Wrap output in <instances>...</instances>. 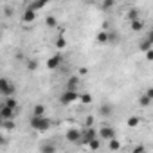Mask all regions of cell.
<instances>
[{
	"instance_id": "6da1fadb",
	"label": "cell",
	"mask_w": 153,
	"mask_h": 153,
	"mask_svg": "<svg viewBox=\"0 0 153 153\" xmlns=\"http://www.w3.org/2000/svg\"><path fill=\"white\" fill-rule=\"evenodd\" d=\"M29 124H31V128L33 130H36V131H49L51 128H52V119H49V117H31L29 119Z\"/></svg>"
},
{
	"instance_id": "7a4b0ae2",
	"label": "cell",
	"mask_w": 153,
	"mask_h": 153,
	"mask_svg": "<svg viewBox=\"0 0 153 153\" xmlns=\"http://www.w3.org/2000/svg\"><path fill=\"white\" fill-rule=\"evenodd\" d=\"M16 87L13 85V81H9L7 78H0V96L2 97H15Z\"/></svg>"
},
{
	"instance_id": "3957f363",
	"label": "cell",
	"mask_w": 153,
	"mask_h": 153,
	"mask_svg": "<svg viewBox=\"0 0 153 153\" xmlns=\"http://www.w3.org/2000/svg\"><path fill=\"white\" fill-rule=\"evenodd\" d=\"M78 97H79V92H67V90H63V94L59 96V103L63 106H67V105H72L74 101H78Z\"/></svg>"
},
{
	"instance_id": "277c9868",
	"label": "cell",
	"mask_w": 153,
	"mask_h": 153,
	"mask_svg": "<svg viewBox=\"0 0 153 153\" xmlns=\"http://www.w3.org/2000/svg\"><path fill=\"white\" fill-rule=\"evenodd\" d=\"M79 87H81V79L78 78V76H70V78L67 79V83H65V90L67 92H78Z\"/></svg>"
},
{
	"instance_id": "5b68a950",
	"label": "cell",
	"mask_w": 153,
	"mask_h": 153,
	"mask_svg": "<svg viewBox=\"0 0 153 153\" xmlns=\"http://www.w3.org/2000/svg\"><path fill=\"white\" fill-rule=\"evenodd\" d=\"M115 139V130L112 126H101L99 128V140H112Z\"/></svg>"
},
{
	"instance_id": "8992f818",
	"label": "cell",
	"mask_w": 153,
	"mask_h": 153,
	"mask_svg": "<svg viewBox=\"0 0 153 153\" xmlns=\"http://www.w3.org/2000/svg\"><path fill=\"white\" fill-rule=\"evenodd\" d=\"M65 139L68 142H72V144H78L79 139H81V130L79 128H68L67 133H65Z\"/></svg>"
},
{
	"instance_id": "52a82bcc",
	"label": "cell",
	"mask_w": 153,
	"mask_h": 153,
	"mask_svg": "<svg viewBox=\"0 0 153 153\" xmlns=\"http://www.w3.org/2000/svg\"><path fill=\"white\" fill-rule=\"evenodd\" d=\"M112 114H114V105H112L110 101L101 103V106H99V115H101V117H110Z\"/></svg>"
},
{
	"instance_id": "ba28073f",
	"label": "cell",
	"mask_w": 153,
	"mask_h": 153,
	"mask_svg": "<svg viewBox=\"0 0 153 153\" xmlns=\"http://www.w3.org/2000/svg\"><path fill=\"white\" fill-rule=\"evenodd\" d=\"M61 59H63L61 54H54V56H51V58L47 59V68H51V70L58 68V67L61 65Z\"/></svg>"
},
{
	"instance_id": "9c48e42d",
	"label": "cell",
	"mask_w": 153,
	"mask_h": 153,
	"mask_svg": "<svg viewBox=\"0 0 153 153\" xmlns=\"http://www.w3.org/2000/svg\"><path fill=\"white\" fill-rule=\"evenodd\" d=\"M58 148H56V142L52 140H47V142H42L40 146V153H56Z\"/></svg>"
},
{
	"instance_id": "30bf717a",
	"label": "cell",
	"mask_w": 153,
	"mask_h": 153,
	"mask_svg": "<svg viewBox=\"0 0 153 153\" xmlns=\"http://www.w3.org/2000/svg\"><path fill=\"white\" fill-rule=\"evenodd\" d=\"M151 43H153V33H149L140 43H139V51H142V52H146V51H149L151 49Z\"/></svg>"
},
{
	"instance_id": "8fae6325",
	"label": "cell",
	"mask_w": 153,
	"mask_h": 153,
	"mask_svg": "<svg viewBox=\"0 0 153 153\" xmlns=\"http://www.w3.org/2000/svg\"><path fill=\"white\" fill-rule=\"evenodd\" d=\"M0 117H2L4 121H13L15 119V110H11L7 106H2L0 108Z\"/></svg>"
},
{
	"instance_id": "7c38bea8",
	"label": "cell",
	"mask_w": 153,
	"mask_h": 153,
	"mask_svg": "<svg viewBox=\"0 0 153 153\" xmlns=\"http://www.w3.org/2000/svg\"><path fill=\"white\" fill-rule=\"evenodd\" d=\"M36 15H38V13H34V11H31V9H25L24 15H22V22H24V24H31V22L36 20Z\"/></svg>"
},
{
	"instance_id": "4fadbf2b",
	"label": "cell",
	"mask_w": 153,
	"mask_h": 153,
	"mask_svg": "<svg viewBox=\"0 0 153 153\" xmlns=\"http://www.w3.org/2000/svg\"><path fill=\"white\" fill-rule=\"evenodd\" d=\"M106 34H108V43L110 45H117L119 43V33L117 31L110 29V31H106Z\"/></svg>"
},
{
	"instance_id": "5bb4252c",
	"label": "cell",
	"mask_w": 153,
	"mask_h": 153,
	"mask_svg": "<svg viewBox=\"0 0 153 153\" xmlns=\"http://www.w3.org/2000/svg\"><path fill=\"white\" fill-rule=\"evenodd\" d=\"M47 6V2L45 0H42V2H31L29 6H27V9H31V11H34V13H38L40 9H43Z\"/></svg>"
},
{
	"instance_id": "9a60e30c",
	"label": "cell",
	"mask_w": 153,
	"mask_h": 153,
	"mask_svg": "<svg viewBox=\"0 0 153 153\" xmlns=\"http://www.w3.org/2000/svg\"><path fill=\"white\" fill-rule=\"evenodd\" d=\"M43 115H45V106L43 105H34L31 117H43Z\"/></svg>"
},
{
	"instance_id": "2e32d148",
	"label": "cell",
	"mask_w": 153,
	"mask_h": 153,
	"mask_svg": "<svg viewBox=\"0 0 153 153\" xmlns=\"http://www.w3.org/2000/svg\"><path fill=\"white\" fill-rule=\"evenodd\" d=\"M130 27H131L133 33H139V31L144 29V22H142V20H133V22L130 24Z\"/></svg>"
},
{
	"instance_id": "e0dca14e",
	"label": "cell",
	"mask_w": 153,
	"mask_h": 153,
	"mask_svg": "<svg viewBox=\"0 0 153 153\" xmlns=\"http://www.w3.org/2000/svg\"><path fill=\"white\" fill-rule=\"evenodd\" d=\"M96 42H97L99 45H106V43H108V34H106V31H101V33L96 36Z\"/></svg>"
},
{
	"instance_id": "ac0fdd59",
	"label": "cell",
	"mask_w": 153,
	"mask_h": 153,
	"mask_svg": "<svg viewBox=\"0 0 153 153\" xmlns=\"http://www.w3.org/2000/svg\"><path fill=\"white\" fill-rule=\"evenodd\" d=\"M45 25H47V27H51V29H54V27H58V20H56V16H52V15H49V16L45 18Z\"/></svg>"
},
{
	"instance_id": "d6986e66",
	"label": "cell",
	"mask_w": 153,
	"mask_h": 153,
	"mask_svg": "<svg viewBox=\"0 0 153 153\" xmlns=\"http://www.w3.org/2000/svg\"><path fill=\"white\" fill-rule=\"evenodd\" d=\"M151 105V99L146 96V94H142L140 97H139V106H142V108H148Z\"/></svg>"
},
{
	"instance_id": "ffe728a7",
	"label": "cell",
	"mask_w": 153,
	"mask_h": 153,
	"mask_svg": "<svg viewBox=\"0 0 153 153\" xmlns=\"http://www.w3.org/2000/svg\"><path fill=\"white\" fill-rule=\"evenodd\" d=\"M4 106H7V108H11V110H15V112H16V106H18V103H16V99H15V97H6V103H4Z\"/></svg>"
},
{
	"instance_id": "44dd1931",
	"label": "cell",
	"mask_w": 153,
	"mask_h": 153,
	"mask_svg": "<svg viewBox=\"0 0 153 153\" xmlns=\"http://www.w3.org/2000/svg\"><path fill=\"white\" fill-rule=\"evenodd\" d=\"M139 123H140L139 115H131V117H128V121H126L128 128H135V126H139Z\"/></svg>"
},
{
	"instance_id": "7402d4cb",
	"label": "cell",
	"mask_w": 153,
	"mask_h": 153,
	"mask_svg": "<svg viewBox=\"0 0 153 153\" xmlns=\"http://www.w3.org/2000/svg\"><path fill=\"white\" fill-rule=\"evenodd\" d=\"M139 15H140V11H139L137 7L130 9V11H128V18H130V22H133V20H139Z\"/></svg>"
},
{
	"instance_id": "603a6c76",
	"label": "cell",
	"mask_w": 153,
	"mask_h": 153,
	"mask_svg": "<svg viewBox=\"0 0 153 153\" xmlns=\"http://www.w3.org/2000/svg\"><path fill=\"white\" fill-rule=\"evenodd\" d=\"M56 47H58V49H65V47H67V38H65L63 34H59V36L56 38Z\"/></svg>"
},
{
	"instance_id": "cb8c5ba5",
	"label": "cell",
	"mask_w": 153,
	"mask_h": 153,
	"mask_svg": "<svg viewBox=\"0 0 153 153\" xmlns=\"http://www.w3.org/2000/svg\"><path fill=\"white\" fill-rule=\"evenodd\" d=\"M78 101H81L83 105H90V103H92V96H90V94H87V92H85V94H79Z\"/></svg>"
},
{
	"instance_id": "d4e9b609",
	"label": "cell",
	"mask_w": 153,
	"mask_h": 153,
	"mask_svg": "<svg viewBox=\"0 0 153 153\" xmlns=\"http://www.w3.org/2000/svg\"><path fill=\"white\" fill-rule=\"evenodd\" d=\"M25 67H27V70H29V72H34V70L38 68V61H36V59H27Z\"/></svg>"
},
{
	"instance_id": "484cf974",
	"label": "cell",
	"mask_w": 153,
	"mask_h": 153,
	"mask_svg": "<svg viewBox=\"0 0 153 153\" xmlns=\"http://www.w3.org/2000/svg\"><path fill=\"white\" fill-rule=\"evenodd\" d=\"M108 148L112 151H117V149H121V142L117 139H112V140H108Z\"/></svg>"
},
{
	"instance_id": "4316f807",
	"label": "cell",
	"mask_w": 153,
	"mask_h": 153,
	"mask_svg": "<svg viewBox=\"0 0 153 153\" xmlns=\"http://www.w3.org/2000/svg\"><path fill=\"white\" fill-rule=\"evenodd\" d=\"M88 148L94 149V151H97V149L101 148V140H99V139H92V140L88 142Z\"/></svg>"
},
{
	"instance_id": "83f0119b",
	"label": "cell",
	"mask_w": 153,
	"mask_h": 153,
	"mask_svg": "<svg viewBox=\"0 0 153 153\" xmlns=\"http://www.w3.org/2000/svg\"><path fill=\"white\" fill-rule=\"evenodd\" d=\"M114 6H115V2H114V0H105V2L101 4V7H103V9H112Z\"/></svg>"
},
{
	"instance_id": "f1b7e54d",
	"label": "cell",
	"mask_w": 153,
	"mask_h": 153,
	"mask_svg": "<svg viewBox=\"0 0 153 153\" xmlns=\"http://www.w3.org/2000/svg\"><path fill=\"white\" fill-rule=\"evenodd\" d=\"M2 126H4V128H7V130H15V128H16L15 121H4V123H2Z\"/></svg>"
},
{
	"instance_id": "f546056e",
	"label": "cell",
	"mask_w": 153,
	"mask_h": 153,
	"mask_svg": "<svg viewBox=\"0 0 153 153\" xmlns=\"http://www.w3.org/2000/svg\"><path fill=\"white\" fill-rule=\"evenodd\" d=\"M146 59H148V61H151V59H153V49L146 51Z\"/></svg>"
},
{
	"instance_id": "4dcf8cb0",
	"label": "cell",
	"mask_w": 153,
	"mask_h": 153,
	"mask_svg": "<svg viewBox=\"0 0 153 153\" xmlns=\"http://www.w3.org/2000/svg\"><path fill=\"white\" fill-rule=\"evenodd\" d=\"M142 151H146L144 146H135V148H133V153H142Z\"/></svg>"
},
{
	"instance_id": "1f68e13d",
	"label": "cell",
	"mask_w": 153,
	"mask_h": 153,
	"mask_svg": "<svg viewBox=\"0 0 153 153\" xmlns=\"http://www.w3.org/2000/svg\"><path fill=\"white\" fill-rule=\"evenodd\" d=\"M4 13H6V16H13V7H6Z\"/></svg>"
},
{
	"instance_id": "d6a6232c",
	"label": "cell",
	"mask_w": 153,
	"mask_h": 153,
	"mask_svg": "<svg viewBox=\"0 0 153 153\" xmlns=\"http://www.w3.org/2000/svg\"><path fill=\"white\" fill-rule=\"evenodd\" d=\"M92 124H94V117L90 115V117H87V126H88V128H92Z\"/></svg>"
},
{
	"instance_id": "836d02e7",
	"label": "cell",
	"mask_w": 153,
	"mask_h": 153,
	"mask_svg": "<svg viewBox=\"0 0 153 153\" xmlns=\"http://www.w3.org/2000/svg\"><path fill=\"white\" fill-rule=\"evenodd\" d=\"M146 96H148V97L153 101V88H148V90H146Z\"/></svg>"
},
{
	"instance_id": "e575fe53",
	"label": "cell",
	"mask_w": 153,
	"mask_h": 153,
	"mask_svg": "<svg viewBox=\"0 0 153 153\" xmlns=\"http://www.w3.org/2000/svg\"><path fill=\"white\" fill-rule=\"evenodd\" d=\"M79 74H81V76H87V74H88V68H87V67L79 68Z\"/></svg>"
},
{
	"instance_id": "d590c367",
	"label": "cell",
	"mask_w": 153,
	"mask_h": 153,
	"mask_svg": "<svg viewBox=\"0 0 153 153\" xmlns=\"http://www.w3.org/2000/svg\"><path fill=\"white\" fill-rule=\"evenodd\" d=\"M4 142H6V139H4V135H2V133H0V144H4Z\"/></svg>"
},
{
	"instance_id": "8d00e7d4",
	"label": "cell",
	"mask_w": 153,
	"mask_h": 153,
	"mask_svg": "<svg viewBox=\"0 0 153 153\" xmlns=\"http://www.w3.org/2000/svg\"><path fill=\"white\" fill-rule=\"evenodd\" d=\"M2 123H4V119H2V117H0V126H2Z\"/></svg>"
},
{
	"instance_id": "74e56055",
	"label": "cell",
	"mask_w": 153,
	"mask_h": 153,
	"mask_svg": "<svg viewBox=\"0 0 153 153\" xmlns=\"http://www.w3.org/2000/svg\"><path fill=\"white\" fill-rule=\"evenodd\" d=\"M0 13H2V7H0Z\"/></svg>"
},
{
	"instance_id": "f35d334b",
	"label": "cell",
	"mask_w": 153,
	"mask_h": 153,
	"mask_svg": "<svg viewBox=\"0 0 153 153\" xmlns=\"http://www.w3.org/2000/svg\"><path fill=\"white\" fill-rule=\"evenodd\" d=\"M142 153H146V151H142Z\"/></svg>"
}]
</instances>
